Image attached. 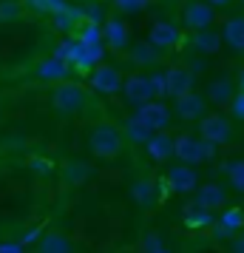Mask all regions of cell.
<instances>
[{
  "mask_svg": "<svg viewBox=\"0 0 244 253\" xmlns=\"http://www.w3.org/2000/svg\"><path fill=\"white\" fill-rule=\"evenodd\" d=\"M153 253H171V251H168V248H159V251H153Z\"/></svg>",
  "mask_w": 244,
  "mask_h": 253,
  "instance_id": "obj_42",
  "label": "cell"
},
{
  "mask_svg": "<svg viewBox=\"0 0 244 253\" xmlns=\"http://www.w3.org/2000/svg\"><path fill=\"white\" fill-rule=\"evenodd\" d=\"M205 97L196 91H187L182 94V97H176L174 100V114L179 117V120H185V123H193V120H202L205 117Z\"/></svg>",
  "mask_w": 244,
  "mask_h": 253,
  "instance_id": "obj_10",
  "label": "cell"
},
{
  "mask_svg": "<svg viewBox=\"0 0 244 253\" xmlns=\"http://www.w3.org/2000/svg\"><path fill=\"white\" fill-rule=\"evenodd\" d=\"M77 23H80V12H74V9H66V12L54 14V26L60 32H74Z\"/></svg>",
  "mask_w": 244,
  "mask_h": 253,
  "instance_id": "obj_31",
  "label": "cell"
},
{
  "mask_svg": "<svg viewBox=\"0 0 244 253\" xmlns=\"http://www.w3.org/2000/svg\"><path fill=\"white\" fill-rule=\"evenodd\" d=\"M29 171L32 173H37V176H48V173L54 171V165H51V162L48 160H43V157H29Z\"/></svg>",
  "mask_w": 244,
  "mask_h": 253,
  "instance_id": "obj_32",
  "label": "cell"
},
{
  "mask_svg": "<svg viewBox=\"0 0 244 253\" xmlns=\"http://www.w3.org/2000/svg\"><path fill=\"white\" fill-rule=\"evenodd\" d=\"M193 46L202 51V54H216L221 46V37L216 35V32H208V29H202V32H196V37H193Z\"/></svg>",
  "mask_w": 244,
  "mask_h": 253,
  "instance_id": "obj_26",
  "label": "cell"
},
{
  "mask_svg": "<svg viewBox=\"0 0 244 253\" xmlns=\"http://www.w3.org/2000/svg\"><path fill=\"white\" fill-rule=\"evenodd\" d=\"M148 40H151L153 46L165 51V48H174L179 43V29L174 23H168V20H156L151 26V32H148Z\"/></svg>",
  "mask_w": 244,
  "mask_h": 253,
  "instance_id": "obj_17",
  "label": "cell"
},
{
  "mask_svg": "<svg viewBox=\"0 0 244 253\" xmlns=\"http://www.w3.org/2000/svg\"><path fill=\"white\" fill-rule=\"evenodd\" d=\"M145 154H148L151 162L165 165V162L174 157V137H171L168 131H153L151 139L145 142Z\"/></svg>",
  "mask_w": 244,
  "mask_h": 253,
  "instance_id": "obj_12",
  "label": "cell"
},
{
  "mask_svg": "<svg viewBox=\"0 0 244 253\" xmlns=\"http://www.w3.org/2000/svg\"><path fill=\"white\" fill-rule=\"evenodd\" d=\"M193 71L187 69V66H171V69L165 71V85H168V97H182V94L193 91Z\"/></svg>",
  "mask_w": 244,
  "mask_h": 253,
  "instance_id": "obj_11",
  "label": "cell"
},
{
  "mask_svg": "<svg viewBox=\"0 0 244 253\" xmlns=\"http://www.w3.org/2000/svg\"><path fill=\"white\" fill-rule=\"evenodd\" d=\"M32 9H37V12H43V14H60V12H66L69 6H66V0H26Z\"/></svg>",
  "mask_w": 244,
  "mask_h": 253,
  "instance_id": "obj_29",
  "label": "cell"
},
{
  "mask_svg": "<svg viewBox=\"0 0 244 253\" xmlns=\"http://www.w3.org/2000/svg\"><path fill=\"white\" fill-rule=\"evenodd\" d=\"M131 199L148 211V208H153L159 202V185L153 182V179H137V182L131 185Z\"/></svg>",
  "mask_w": 244,
  "mask_h": 253,
  "instance_id": "obj_19",
  "label": "cell"
},
{
  "mask_svg": "<svg viewBox=\"0 0 244 253\" xmlns=\"http://www.w3.org/2000/svg\"><path fill=\"white\" fill-rule=\"evenodd\" d=\"M227 182H230L233 191H239V194H244V160H233L227 162Z\"/></svg>",
  "mask_w": 244,
  "mask_h": 253,
  "instance_id": "obj_28",
  "label": "cell"
},
{
  "mask_svg": "<svg viewBox=\"0 0 244 253\" xmlns=\"http://www.w3.org/2000/svg\"><path fill=\"white\" fill-rule=\"evenodd\" d=\"M224 40H227L236 51H244V20L242 17L227 20V26H224Z\"/></svg>",
  "mask_w": 244,
  "mask_h": 253,
  "instance_id": "obj_25",
  "label": "cell"
},
{
  "mask_svg": "<svg viewBox=\"0 0 244 253\" xmlns=\"http://www.w3.org/2000/svg\"><path fill=\"white\" fill-rule=\"evenodd\" d=\"M128 60L134 63V66H156L159 63V48L153 46L151 40H142V43H134V46H128Z\"/></svg>",
  "mask_w": 244,
  "mask_h": 253,
  "instance_id": "obj_22",
  "label": "cell"
},
{
  "mask_svg": "<svg viewBox=\"0 0 244 253\" xmlns=\"http://www.w3.org/2000/svg\"><path fill=\"white\" fill-rule=\"evenodd\" d=\"M227 108H230V117H236V120H242V123H244V91L236 94Z\"/></svg>",
  "mask_w": 244,
  "mask_h": 253,
  "instance_id": "obj_36",
  "label": "cell"
},
{
  "mask_svg": "<svg viewBox=\"0 0 244 253\" xmlns=\"http://www.w3.org/2000/svg\"><path fill=\"white\" fill-rule=\"evenodd\" d=\"M219 145H213L208 139L196 137V134H179L174 137V157L185 165H199V162H208L216 157Z\"/></svg>",
  "mask_w": 244,
  "mask_h": 253,
  "instance_id": "obj_3",
  "label": "cell"
},
{
  "mask_svg": "<svg viewBox=\"0 0 244 253\" xmlns=\"http://www.w3.org/2000/svg\"><path fill=\"white\" fill-rule=\"evenodd\" d=\"M199 137L213 142V145H230L233 142V123L224 114L213 111L199 120Z\"/></svg>",
  "mask_w": 244,
  "mask_h": 253,
  "instance_id": "obj_4",
  "label": "cell"
},
{
  "mask_svg": "<svg viewBox=\"0 0 244 253\" xmlns=\"http://www.w3.org/2000/svg\"><path fill=\"white\" fill-rule=\"evenodd\" d=\"M82 17H85L88 23H105V9L100 6V3H91V0H88V6H85Z\"/></svg>",
  "mask_w": 244,
  "mask_h": 253,
  "instance_id": "obj_33",
  "label": "cell"
},
{
  "mask_svg": "<svg viewBox=\"0 0 244 253\" xmlns=\"http://www.w3.org/2000/svg\"><path fill=\"white\" fill-rule=\"evenodd\" d=\"M88 83H91V88L97 94L114 97V94H122V83H125V77H122V71L116 69V66H111V63H97V66L91 69Z\"/></svg>",
  "mask_w": 244,
  "mask_h": 253,
  "instance_id": "obj_5",
  "label": "cell"
},
{
  "mask_svg": "<svg viewBox=\"0 0 244 253\" xmlns=\"http://www.w3.org/2000/svg\"><path fill=\"white\" fill-rule=\"evenodd\" d=\"M148 77H151V85H153V97H156V100H162V97H168L165 74H148Z\"/></svg>",
  "mask_w": 244,
  "mask_h": 253,
  "instance_id": "obj_35",
  "label": "cell"
},
{
  "mask_svg": "<svg viewBox=\"0 0 244 253\" xmlns=\"http://www.w3.org/2000/svg\"><path fill=\"white\" fill-rule=\"evenodd\" d=\"M159 248H162V236H159V233H145V236H142V251L145 253H153V251H159Z\"/></svg>",
  "mask_w": 244,
  "mask_h": 253,
  "instance_id": "obj_34",
  "label": "cell"
},
{
  "mask_svg": "<svg viewBox=\"0 0 244 253\" xmlns=\"http://www.w3.org/2000/svg\"><path fill=\"white\" fill-rule=\"evenodd\" d=\"M37 253H74V242L60 230H48L37 239Z\"/></svg>",
  "mask_w": 244,
  "mask_h": 253,
  "instance_id": "obj_18",
  "label": "cell"
},
{
  "mask_svg": "<svg viewBox=\"0 0 244 253\" xmlns=\"http://www.w3.org/2000/svg\"><path fill=\"white\" fill-rule=\"evenodd\" d=\"M137 117L151 131H165V128L171 126V120H174V108H168L162 100H148V103H142L137 108Z\"/></svg>",
  "mask_w": 244,
  "mask_h": 253,
  "instance_id": "obj_6",
  "label": "cell"
},
{
  "mask_svg": "<svg viewBox=\"0 0 244 253\" xmlns=\"http://www.w3.org/2000/svg\"><path fill=\"white\" fill-rule=\"evenodd\" d=\"M244 230V208H221V216L216 219V236L227 239Z\"/></svg>",
  "mask_w": 244,
  "mask_h": 253,
  "instance_id": "obj_16",
  "label": "cell"
},
{
  "mask_svg": "<svg viewBox=\"0 0 244 253\" xmlns=\"http://www.w3.org/2000/svg\"><path fill=\"white\" fill-rule=\"evenodd\" d=\"M182 222H185V228H190V230H205V228H210V225H216V219H213V211H208V208L196 205V202H190V205L185 208V213H182Z\"/></svg>",
  "mask_w": 244,
  "mask_h": 253,
  "instance_id": "obj_21",
  "label": "cell"
},
{
  "mask_svg": "<svg viewBox=\"0 0 244 253\" xmlns=\"http://www.w3.org/2000/svg\"><path fill=\"white\" fill-rule=\"evenodd\" d=\"M230 253H244V233L230 236Z\"/></svg>",
  "mask_w": 244,
  "mask_h": 253,
  "instance_id": "obj_38",
  "label": "cell"
},
{
  "mask_svg": "<svg viewBox=\"0 0 244 253\" xmlns=\"http://www.w3.org/2000/svg\"><path fill=\"white\" fill-rule=\"evenodd\" d=\"M122 97H125L128 105H137V108H139L142 103H148V100H156V97H153L151 77H148V74H131L128 80L122 83Z\"/></svg>",
  "mask_w": 244,
  "mask_h": 253,
  "instance_id": "obj_8",
  "label": "cell"
},
{
  "mask_svg": "<svg viewBox=\"0 0 244 253\" xmlns=\"http://www.w3.org/2000/svg\"><path fill=\"white\" fill-rule=\"evenodd\" d=\"M85 3H88V0H85Z\"/></svg>",
  "mask_w": 244,
  "mask_h": 253,
  "instance_id": "obj_43",
  "label": "cell"
},
{
  "mask_svg": "<svg viewBox=\"0 0 244 253\" xmlns=\"http://www.w3.org/2000/svg\"><path fill=\"white\" fill-rule=\"evenodd\" d=\"M0 253H26V245L20 239L17 242H0Z\"/></svg>",
  "mask_w": 244,
  "mask_h": 253,
  "instance_id": "obj_37",
  "label": "cell"
},
{
  "mask_svg": "<svg viewBox=\"0 0 244 253\" xmlns=\"http://www.w3.org/2000/svg\"><path fill=\"white\" fill-rule=\"evenodd\" d=\"M193 202L216 213L221 208H227V191H224L219 182H205V185L196 188V199H193Z\"/></svg>",
  "mask_w": 244,
  "mask_h": 253,
  "instance_id": "obj_14",
  "label": "cell"
},
{
  "mask_svg": "<svg viewBox=\"0 0 244 253\" xmlns=\"http://www.w3.org/2000/svg\"><path fill=\"white\" fill-rule=\"evenodd\" d=\"M122 134H125V139H128V142H134V145H145V142L151 139L153 131L142 123L139 117L134 114V117H128V120L122 123Z\"/></svg>",
  "mask_w": 244,
  "mask_h": 253,
  "instance_id": "obj_24",
  "label": "cell"
},
{
  "mask_svg": "<svg viewBox=\"0 0 244 253\" xmlns=\"http://www.w3.org/2000/svg\"><path fill=\"white\" fill-rule=\"evenodd\" d=\"M103 40H105V48H111V51H128V46H131L128 23L122 17H105Z\"/></svg>",
  "mask_w": 244,
  "mask_h": 253,
  "instance_id": "obj_7",
  "label": "cell"
},
{
  "mask_svg": "<svg viewBox=\"0 0 244 253\" xmlns=\"http://www.w3.org/2000/svg\"><path fill=\"white\" fill-rule=\"evenodd\" d=\"M182 20H185L187 29L202 32V29H208L213 23V9H210L208 3H202V0H190L185 6V12H182Z\"/></svg>",
  "mask_w": 244,
  "mask_h": 253,
  "instance_id": "obj_15",
  "label": "cell"
},
{
  "mask_svg": "<svg viewBox=\"0 0 244 253\" xmlns=\"http://www.w3.org/2000/svg\"><path fill=\"white\" fill-rule=\"evenodd\" d=\"M111 6L119 14H137V12H145L151 6V0H111Z\"/></svg>",
  "mask_w": 244,
  "mask_h": 253,
  "instance_id": "obj_30",
  "label": "cell"
},
{
  "mask_svg": "<svg viewBox=\"0 0 244 253\" xmlns=\"http://www.w3.org/2000/svg\"><path fill=\"white\" fill-rule=\"evenodd\" d=\"M88 105V94L80 83L74 80H60L51 91V108L54 114L63 117V120H71V117L82 114V108Z\"/></svg>",
  "mask_w": 244,
  "mask_h": 253,
  "instance_id": "obj_2",
  "label": "cell"
},
{
  "mask_svg": "<svg viewBox=\"0 0 244 253\" xmlns=\"http://www.w3.org/2000/svg\"><path fill=\"white\" fill-rule=\"evenodd\" d=\"M40 236H43V228H32V230H26V236L20 242H23V245H32V242L40 239Z\"/></svg>",
  "mask_w": 244,
  "mask_h": 253,
  "instance_id": "obj_39",
  "label": "cell"
},
{
  "mask_svg": "<svg viewBox=\"0 0 244 253\" xmlns=\"http://www.w3.org/2000/svg\"><path fill=\"white\" fill-rule=\"evenodd\" d=\"M23 0H0V23H14L23 17Z\"/></svg>",
  "mask_w": 244,
  "mask_h": 253,
  "instance_id": "obj_27",
  "label": "cell"
},
{
  "mask_svg": "<svg viewBox=\"0 0 244 253\" xmlns=\"http://www.w3.org/2000/svg\"><path fill=\"white\" fill-rule=\"evenodd\" d=\"M210 3H213V6H227L230 0H210Z\"/></svg>",
  "mask_w": 244,
  "mask_h": 253,
  "instance_id": "obj_40",
  "label": "cell"
},
{
  "mask_svg": "<svg viewBox=\"0 0 244 253\" xmlns=\"http://www.w3.org/2000/svg\"><path fill=\"white\" fill-rule=\"evenodd\" d=\"M91 176H94V168L82 160H71L69 165L63 168V182L69 185V188H80V185H85Z\"/></svg>",
  "mask_w": 244,
  "mask_h": 253,
  "instance_id": "obj_23",
  "label": "cell"
},
{
  "mask_svg": "<svg viewBox=\"0 0 244 253\" xmlns=\"http://www.w3.org/2000/svg\"><path fill=\"white\" fill-rule=\"evenodd\" d=\"M122 145H125V134H122V128L114 126L111 120H100V123H94L91 126V134H88V151H91L94 160H103V162L119 160Z\"/></svg>",
  "mask_w": 244,
  "mask_h": 253,
  "instance_id": "obj_1",
  "label": "cell"
},
{
  "mask_svg": "<svg viewBox=\"0 0 244 253\" xmlns=\"http://www.w3.org/2000/svg\"><path fill=\"white\" fill-rule=\"evenodd\" d=\"M239 91H244V71H242V77H239Z\"/></svg>",
  "mask_w": 244,
  "mask_h": 253,
  "instance_id": "obj_41",
  "label": "cell"
},
{
  "mask_svg": "<svg viewBox=\"0 0 244 253\" xmlns=\"http://www.w3.org/2000/svg\"><path fill=\"white\" fill-rule=\"evenodd\" d=\"M165 179H168V188L176 194H193L199 188V173L193 171V165H185V162L174 165Z\"/></svg>",
  "mask_w": 244,
  "mask_h": 253,
  "instance_id": "obj_9",
  "label": "cell"
},
{
  "mask_svg": "<svg viewBox=\"0 0 244 253\" xmlns=\"http://www.w3.org/2000/svg\"><path fill=\"white\" fill-rule=\"evenodd\" d=\"M69 71H71V63L60 60L57 54H51V57H43L35 66V77L43 83H60L69 77Z\"/></svg>",
  "mask_w": 244,
  "mask_h": 253,
  "instance_id": "obj_13",
  "label": "cell"
},
{
  "mask_svg": "<svg viewBox=\"0 0 244 253\" xmlns=\"http://www.w3.org/2000/svg\"><path fill=\"white\" fill-rule=\"evenodd\" d=\"M236 88H239V83H233L230 77H219L208 85V100L213 105H230V100L239 94Z\"/></svg>",
  "mask_w": 244,
  "mask_h": 253,
  "instance_id": "obj_20",
  "label": "cell"
}]
</instances>
